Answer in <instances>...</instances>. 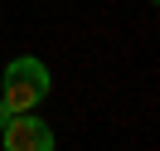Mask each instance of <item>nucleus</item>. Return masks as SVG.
Masks as SVG:
<instances>
[{
    "mask_svg": "<svg viewBox=\"0 0 160 151\" xmlns=\"http://www.w3.org/2000/svg\"><path fill=\"white\" fill-rule=\"evenodd\" d=\"M10 117H15V112L5 107V102H0V132H5V122H10Z\"/></svg>",
    "mask_w": 160,
    "mask_h": 151,
    "instance_id": "nucleus-3",
    "label": "nucleus"
},
{
    "mask_svg": "<svg viewBox=\"0 0 160 151\" xmlns=\"http://www.w3.org/2000/svg\"><path fill=\"white\" fill-rule=\"evenodd\" d=\"M49 93H53V73H49L44 59L20 54V59L5 63V73H0V102L10 112H34Z\"/></svg>",
    "mask_w": 160,
    "mask_h": 151,
    "instance_id": "nucleus-1",
    "label": "nucleus"
},
{
    "mask_svg": "<svg viewBox=\"0 0 160 151\" xmlns=\"http://www.w3.org/2000/svg\"><path fill=\"white\" fill-rule=\"evenodd\" d=\"M0 146L5 151H53V127L34 112H15L0 132Z\"/></svg>",
    "mask_w": 160,
    "mask_h": 151,
    "instance_id": "nucleus-2",
    "label": "nucleus"
},
{
    "mask_svg": "<svg viewBox=\"0 0 160 151\" xmlns=\"http://www.w3.org/2000/svg\"><path fill=\"white\" fill-rule=\"evenodd\" d=\"M150 5H155V0H150Z\"/></svg>",
    "mask_w": 160,
    "mask_h": 151,
    "instance_id": "nucleus-4",
    "label": "nucleus"
}]
</instances>
